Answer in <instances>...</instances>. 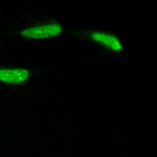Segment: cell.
I'll list each match as a JSON object with an SVG mask.
<instances>
[{"label":"cell","instance_id":"obj_1","mask_svg":"<svg viewBox=\"0 0 157 157\" xmlns=\"http://www.w3.org/2000/svg\"><path fill=\"white\" fill-rule=\"evenodd\" d=\"M61 26L59 24H48V25H43V26L33 27V29L23 30L21 33L22 36L29 37V38H47L57 36L61 33Z\"/></svg>","mask_w":157,"mask_h":157},{"label":"cell","instance_id":"obj_3","mask_svg":"<svg viewBox=\"0 0 157 157\" xmlns=\"http://www.w3.org/2000/svg\"><path fill=\"white\" fill-rule=\"evenodd\" d=\"M92 38L94 40H97V41L103 43V44H105L106 46L110 47V48H112L114 50L121 49V43L115 37L109 36V35H105V34H101V33H94V34H92Z\"/></svg>","mask_w":157,"mask_h":157},{"label":"cell","instance_id":"obj_2","mask_svg":"<svg viewBox=\"0 0 157 157\" xmlns=\"http://www.w3.org/2000/svg\"><path fill=\"white\" fill-rule=\"evenodd\" d=\"M29 71L25 69H0V81L7 83H20L29 78Z\"/></svg>","mask_w":157,"mask_h":157}]
</instances>
